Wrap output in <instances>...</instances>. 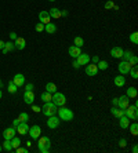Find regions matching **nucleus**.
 I'll use <instances>...</instances> for the list:
<instances>
[{
  "label": "nucleus",
  "instance_id": "25",
  "mask_svg": "<svg viewBox=\"0 0 138 153\" xmlns=\"http://www.w3.org/2000/svg\"><path fill=\"white\" fill-rule=\"evenodd\" d=\"M44 31L47 33H50V35H53V33L57 32V26L53 24V22H49V24H46L44 25Z\"/></svg>",
  "mask_w": 138,
  "mask_h": 153
},
{
  "label": "nucleus",
  "instance_id": "28",
  "mask_svg": "<svg viewBox=\"0 0 138 153\" xmlns=\"http://www.w3.org/2000/svg\"><path fill=\"white\" fill-rule=\"evenodd\" d=\"M46 91H47V92H50V94H54V92L57 91V86L50 82V83L46 84Z\"/></svg>",
  "mask_w": 138,
  "mask_h": 153
},
{
  "label": "nucleus",
  "instance_id": "17",
  "mask_svg": "<svg viewBox=\"0 0 138 153\" xmlns=\"http://www.w3.org/2000/svg\"><path fill=\"white\" fill-rule=\"evenodd\" d=\"M24 101L28 105H32L35 102V94H33V91H25L24 92Z\"/></svg>",
  "mask_w": 138,
  "mask_h": 153
},
{
  "label": "nucleus",
  "instance_id": "57",
  "mask_svg": "<svg viewBox=\"0 0 138 153\" xmlns=\"http://www.w3.org/2000/svg\"><path fill=\"white\" fill-rule=\"evenodd\" d=\"M49 1H55V0H49Z\"/></svg>",
  "mask_w": 138,
  "mask_h": 153
},
{
  "label": "nucleus",
  "instance_id": "18",
  "mask_svg": "<svg viewBox=\"0 0 138 153\" xmlns=\"http://www.w3.org/2000/svg\"><path fill=\"white\" fill-rule=\"evenodd\" d=\"M14 46H15V48H18V50H24L26 46V41L24 37H17L14 40Z\"/></svg>",
  "mask_w": 138,
  "mask_h": 153
},
{
  "label": "nucleus",
  "instance_id": "6",
  "mask_svg": "<svg viewBox=\"0 0 138 153\" xmlns=\"http://www.w3.org/2000/svg\"><path fill=\"white\" fill-rule=\"evenodd\" d=\"M28 134L31 135L32 139H38L39 137L42 135V128H40V126L35 124V126L29 127V131H28Z\"/></svg>",
  "mask_w": 138,
  "mask_h": 153
},
{
  "label": "nucleus",
  "instance_id": "37",
  "mask_svg": "<svg viewBox=\"0 0 138 153\" xmlns=\"http://www.w3.org/2000/svg\"><path fill=\"white\" fill-rule=\"evenodd\" d=\"M130 41L133 44H138V32H133L130 35Z\"/></svg>",
  "mask_w": 138,
  "mask_h": 153
},
{
  "label": "nucleus",
  "instance_id": "13",
  "mask_svg": "<svg viewBox=\"0 0 138 153\" xmlns=\"http://www.w3.org/2000/svg\"><path fill=\"white\" fill-rule=\"evenodd\" d=\"M130 105V98L127 95H122L119 97V102H118V108L120 109H126Z\"/></svg>",
  "mask_w": 138,
  "mask_h": 153
},
{
  "label": "nucleus",
  "instance_id": "35",
  "mask_svg": "<svg viewBox=\"0 0 138 153\" xmlns=\"http://www.w3.org/2000/svg\"><path fill=\"white\" fill-rule=\"evenodd\" d=\"M18 120L26 123V121H29V115H28L26 112H21V113H19V116H18Z\"/></svg>",
  "mask_w": 138,
  "mask_h": 153
},
{
  "label": "nucleus",
  "instance_id": "46",
  "mask_svg": "<svg viewBox=\"0 0 138 153\" xmlns=\"http://www.w3.org/2000/svg\"><path fill=\"white\" fill-rule=\"evenodd\" d=\"M32 110H33V112H36V113L42 112V109L39 108V106H36V105H33V106H32Z\"/></svg>",
  "mask_w": 138,
  "mask_h": 153
},
{
  "label": "nucleus",
  "instance_id": "2",
  "mask_svg": "<svg viewBox=\"0 0 138 153\" xmlns=\"http://www.w3.org/2000/svg\"><path fill=\"white\" fill-rule=\"evenodd\" d=\"M57 113H58V117L64 121H70V120H73V117H75L73 112L70 109L65 108V106H61V108L57 110Z\"/></svg>",
  "mask_w": 138,
  "mask_h": 153
},
{
  "label": "nucleus",
  "instance_id": "31",
  "mask_svg": "<svg viewBox=\"0 0 138 153\" xmlns=\"http://www.w3.org/2000/svg\"><path fill=\"white\" fill-rule=\"evenodd\" d=\"M11 145H13V150L14 149H17L18 146H21V139H19L18 137H14V138H11Z\"/></svg>",
  "mask_w": 138,
  "mask_h": 153
},
{
  "label": "nucleus",
  "instance_id": "56",
  "mask_svg": "<svg viewBox=\"0 0 138 153\" xmlns=\"http://www.w3.org/2000/svg\"><path fill=\"white\" fill-rule=\"evenodd\" d=\"M0 87H1V79H0Z\"/></svg>",
  "mask_w": 138,
  "mask_h": 153
},
{
  "label": "nucleus",
  "instance_id": "23",
  "mask_svg": "<svg viewBox=\"0 0 138 153\" xmlns=\"http://www.w3.org/2000/svg\"><path fill=\"white\" fill-rule=\"evenodd\" d=\"M111 112H112V115L115 116V117H118V119L124 115V109H120V108H118V106H113V108L111 109Z\"/></svg>",
  "mask_w": 138,
  "mask_h": 153
},
{
  "label": "nucleus",
  "instance_id": "39",
  "mask_svg": "<svg viewBox=\"0 0 138 153\" xmlns=\"http://www.w3.org/2000/svg\"><path fill=\"white\" fill-rule=\"evenodd\" d=\"M35 29H36V32H43V31H44V24H42V22L36 24Z\"/></svg>",
  "mask_w": 138,
  "mask_h": 153
},
{
  "label": "nucleus",
  "instance_id": "58",
  "mask_svg": "<svg viewBox=\"0 0 138 153\" xmlns=\"http://www.w3.org/2000/svg\"><path fill=\"white\" fill-rule=\"evenodd\" d=\"M1 149H3V146H0V150H1Z\"/></svg>",
  "mask_w": 138,
  "mask_h": 153
},
{
  "label": "nucleus",
  "instance_id": "55",
  "mask_svg": "<svg viewBox=\"0 0 138 153\" xmlns=\"http://www.w3.org/2000/svg\"><path fill=\"white\" fill-rule=\"evenodd\" d=\"M1 97H3V92H1V90H0V99H1Z\"/></svg>",
  "mask_w": 138,
  "mask_h": 153
},
{
  "label": "nucleus",
  "instance_id": "1",
  "mask_svg": "<svg viewBox=\"0 0 138 153\" xmlns=\"http://www.w3.org/2000/svg\"><path fill=\"white\" fill-rule=\"evenodd\" d=\"M39 142H38V146H39V150L42 153H49L50 152V148H51V139L49 137H39L38 138Z\"/></svg>",
  "mask_w": 138,
  "mask_h": 153
},
{
  "label": "nucleus",
  "instance_id": "20",
  "mask_svg": "<svg viewBox=\"0 0 138 153\" xmlns=\"http://www.w3.org/2000/svg\"><path fill=\"white\" fill-rule=\"evenodd\" d=\"M113 83L116 87H123L126 84V77L124 75H118V76L115 77V80H113Z\"/></svg>",
  "mask_w": 138,
  "mask_h": 153
},
{
  "label": "nucleus",
  "instance_id": "16",
  "mask_svg": "<svg viewBox=\"0 0 138 153\" xmlns=\"http://www.w3.org/2000/svg\"><path fill=\"white\" fill-rule=\"evenodd\" d=\"M68 52H69V55H70V57L77 58L80 54H82V50H80V47H76V46L73 44V46H70V47L68 48Z\"/></svg>",
  "mask_w": 138,
  "mask_h": 153
},
{
  "label": "nucleus",
  "instance_id": "5",
  "mask_svg": "<svg viewBox=\"0 0 138 153\" xmlns=\"http://www.w3.org/2000/svg\"><path fill=\"white\" fill-rule=\"evenodd\" d=\"M124 115L128 117V119H133V120H137L138 117V112H137V106L135 105H133V106H127L124 109Z\"/></svg>",
  "mask_w": 138,
  "mask_h": 153
},
{
  "label": "nucleus",
  "instance_id": "26",
  "mask_svg": "<svg viewBox=\"0 0 138 153\" xmlns=\"http://www.w3.org/2000/svg\"><path fill=\"white\" fill-rule=\"evenodd\" d=\"M40 99H42L43 102H51V99H53V94L47 92V91H44V92H42V95H40Z\"/></svg>",
  "mask_w": 138,
  "mask_h": 153
},
{
  "label": "nucleus",
  "instance_id": "36",
  "mask_svg": "<svg viewBox=\"0 0 138 153\" xmlns=\"http://www.w3.org/2000/svg\"><path fill=\"white\" fill-rule=\"evenodd\" d=\"M133 55H134V54H133V51L126 50V51H123V55H122V58H123L124 61H128V59H130Z\"/></svg>",
  "mask_w": 138,
  "mask_h": 153
},
{
  "label": "nucleus",
  "instance_id": "38",
  "mask_svg": "<svg viewBox=\"0 0 138 153\" xmlns=\"http://www.w3.org/2000/svg\"><path fill=\"white\" fill-rule=\"evenodd\" d=\"M128 127H130V131H131L133 135H137L138 134V124H137V123H133V124H130Z\"/></svg>",
  "mask_w": 138,
  "mask_h": 153
},
{
  "label": "nucleus",
  "instance_id": "52",
  "mask_svg": "<svg viewBox=\"0 0 138 153\" xmlns=\"http://www.w3.org/2000/svg\"><path fill=\"white\" fill-rule=\"evenodd\" d=\"M137 152H138V146L134 145V146H133V153H137Z\"/></svg>",
  "mask_w": 138,
  "mask_h": 153
},
{
  "label": "nucleus",
  "instance_id": "49",
  "mask_svg": "<svg viewBox=\"0 0 138 153\" xmlns=\"http://www.w3.org/2000/svg\"><path fill=\"white\" fill-rule=\"evenodd\" d=\"M18 124H19V120H18V117H17V119H14V120H13V126H14V127H17Z\"/></svg>",
  "mask_w": 138,
  "mask_h": 153
},
{
  "label": "nucleus",
  "instance_id": "11",
  "mask_svg": "<svg viewBox=\"0 0 138 153\" xmlns=\"http://www.w3.org/2000/svg\"><path fill=\"white\" fill-rule=\"evenodd\" d=\"M15 128H17V133H18L19 135H26L28 134V131H29L28 123H24V121H19V124Z\"/></svg>",
  "mask_w": 138,
  "mask_h": 153
},
{
  "label": "nucleus",
  "instance_id": "29",
  "mask_svg": "<svg viewBox=\"0 0 138 153\" xmlns=\"http://www.w3.org/2000/svg\"><path fill=\"white\" fill-rule=\"evenodd\" d=\"M17 91H18V87L14 84L13 80H10V82H8V92H10V94H15Z\"/></svg>",
  "mask_w": 138,
  "mask_h": 153
},
{
  "label": "nucleus",
  "instance_id": "24",
  "mask_svg": "<svg viewBox=\"0 0 138 153\" xmlns=\"http://www.w3.org/2000/svg\"><path fill=\"white\" fill-rule=\"evenodd\" d=\"M49 14H50V17L51 18H54V19H58V18H61V10H58L57 7H53L50 11H49Z\"/></svg>",
  "mask_w": 138,
  "mask_h": 153
},
{
  "label": "nucleus",
  "instance_id": "8",
  "mask_svg": "<svg viewBox=\"0 0 138 153\" xmlns=\"http://www.w3.org/2000/svg\"><path fill=\"white\" fill-rule=\"evenodd\" d=\"M59 123H61V119L58 117V116L53 115V116H49V120H47V126L49 128H57L59 126Z\"/></svg>",
  "mask_w": 138,
  "mask_h": 153
},
{
  "label": "nucleus",
  "instance_id": "9",
  "mask_svg": "<svg viewBox=\"0 0 138 153\" xmlns=\"http://www.w3.org/2000/svg\"><path fill=\"white\" fill-rule=\"evenodd\" d=\"M90 58H91V57L88 55L87 52H82V54H80L77 58H75V59L79 62L80 66H86L87 64H90Z\"/></svg>",
  "mask_w": 138,
  "mask_h": 153
},
{
  "label": "nucleus",
  "instance_id": "48",
  "mask_svg": "<svg viewBox=\"0 0 138 153\" xmlns=\"http://www.w3.org/2000/svg\"><path fill=\"white\" fill-rule=\"evenodd\" d=\"M17 37H18V36H17V33H15V32H11V33H10V39H11V40H15Z\"/></svg>",
  "mask_w": 138,
  "mask_h": 153
},
{
  "label": "nucleus",
  "instance_id": "43",
  "mask_svg": "<svg viewBox=\"0 0 138 153\" xmlns=\"http://www.w3.org/2000/svg\"><path fill=\"white\" fill-rule=\"evenodd\" d=\"M33 88H35V86L32 83H29V84H26L25 86V91H33Z\"/></svg>",
  "mask_w": 138,
  "mask_h": 153
},
{
  "label": "nucleus",
  "instance_id": "45",
  "mask_svg": "<svg viewBox=\"0 0 138 153\" xmlns=\"http://www.w3.org/2000/svg\"><path fill=\"white\" fill-rule=\"evenodd\" d=\"M90 61H93V64H98V61H100V57H98V55H95V57L90 58Z\"/></svg>",
  "mask_w": 138,
  "mask_h": 153
},
{
  "label": "nucleus",
  "instance_id": "19",
  "mask_svg": "<svg viewBox=\"0 0 138 153\" xmlns=\"http://www.w3.org/2000/svg\"><path fill=\"white\" fill-rule=\"evenodd\" d=\"M119 126L123 128V130L128 128V126H130V119H128L126 115H123L122 117H119Z\"/></svg>",
  "mask_w": 138,
  "mask_h": 153
},
{
  "label": "nucleus",
  "instance_id": "32",
  "mask_svg": "<svg viewBox=\"0 0 138 153\" xmlns=\"http://www.w3.org/2000/svg\"><path fill=\"white\" fill-rule=\"evenodd\" d=\"M97 66H98V70H107L108 66H109V64H108L107 61H98V64H97Z\"/></svg>",
  "mask_w": 138,
  "mask_h": 153
},
{
  "label": "nucleus",
  "instance_id": "27",
  "mask_svg": "<svg viewBox=\"0 0 138 153\" xmlns=\"http://www.w3.org/2000/svg\"><path fill=\"white\" fill-rule=\"evenodd\" d=\"M137 94H138V91H137V88H135V87H128V88H127V94H126V95L128 97V98H135V97H137Z\"/></svg>",
  "mask_w": 138,
  "mask_h": 153
},
{
  "label": "nucleus",
  "instance_id": "44",
  "mask_svg": "<svg viewBox=\"0 0 138 153\" xmlns=\"http://www.w3.org/2000/svg\"><path fill=\"white\" fill-rule=\"evenodd\" d=\"M119 145H120V148H126V145H127V141H126L124 138H122V139L119 141Z\"/></svg>",
  "mask_w": 138,
  "mask_h": 153
},
{
  "label": "nucleus",
  "instance_id": "34",
  "mask_svg": "<svg viewBox=\"0 0 138 153\" xmlns=\"http://www.w3.org/2000/svg\"><path fill=\"white\" fill-rule=\"evenodd\" d=\"M128 73L131 75L133 79H138V69H137V65L131 66V68H130V70H128Z\"/></svg>",
  "mask_w": 138,
  "mask_h": 153
},
{
  "label": "nucleus",
  "instance_id": "14",
  "mask_svg": "<svg viewBox=\"0 0 138 153\" xmlns=\"http://www.w3.org/2000/svg\"><path fill=\"white\" fill-rule=\"evenodd\" d=\"M13 82H14V84L19 88V87H22V86L25 84V76L21 75V73H17V75L13 77Z\"/></svg>",
  "mask_w": 138,
  "mask_h": 153
},
{
  "label": "nucleus",
  "instance_id": "47",
  "mask_svg": "<svg viewBox=\"0 0 138 153\" xmlns=\"http://www.w3.org/2000/svg\"><path fill=\"white\" fill-rule=\"evenodd\" d=\"M72 66H73V68H76V69H79V68H80V65H79V62H77L76 59L72 62Z\"/></svg>",
  "mask_w": 138,
  "mask_h": 153
},
{
  "label": "nucleus",
  "instance_id": "12",
  "mask_svg": "<svg viewBox=\"0 0 138 153\" xmlns=\"http://www.w3.org/2000/svg\"><path fill=\"white\" fill-rule=\"evenodd\" d=\"M15 134H17V128L14 127H8L6 128L4 131H3V137H4V139H11V138H14L15 137Z\"/></svg>",
  "mask_w": 138,
  "mask_h": 153
},
{
  "label": "nucleus",
  "instance_id": "40",
  "mask_svg": "<svg viewBox=\"0 0 138 153\" xmlns=\"http://www.w3.org/2000/svg\"><path fill=\"white\" fill-rule=\"evenodd\" d=\"M137 62H138V58L135 57V55H133L130 59H128V64L131 65V66H134V65H137Z\"/></svg>",
  "mask_w": 138,
  "mask_h": 153
},
{
  "label": "nucleus",
  "instance_id": "42",
  "mask_svg": "<svg viewBox=\"0 0 138 153\" xmlns=\"http://www.w3.org/2000/svg\"><path fill=\"white\" fill-rule=\"evenodd\" d=\"M15 152H17V153H28L29 150H28V148H21V146H18L17 149H15Z\"/></svg>",
  "mask_w": 138,
  "mask_h": 153
},
{
  "label": "nucleus",
  "instance_id": "33",
  "mask_svg": "<svg viewBox=\"0 0 138 153\" xmlns=\"http://www.w3.org/2000/svg\"><path fill=\"white\" fill-rule=\"evenodd\" d=\"M73 43H75L76 47H80V48H82L83 46H84V40H83V37H80V36H76L75 40H73Z\"/></svg>",
  "mask_w": 138,
  "mask_h": 153
},
{
  "label": "nucleus",
  "instance_id": "21",
  "mask_svg": "<svg viewBox=\"0 0 138 153\" xmlns=\"http://www.w3.org/2000/svg\"><path fill=\"white\" fill-rule=\"evenodd\" d=\"M123 48L122 47H113L112 50H111V55H112L113 58H122V55H123Z\"/></svg>",
  "mask_w": 138,
  "mask_h": 153
},
{
  "label": "nucleus",
  "instance_id": "53",
  "mask_svg": "<svg viewBox=\"0 0 138 153\" xmlns=\"http://www.w3.org/2000/svg\"><path fill=\"white\" fill-rule=\"evenodd\" d=\"M3 47H4V41L0 40V50H3Z\"/></svg>",
  "mask_w": 138,
  "mask_h": 153
},
{
  "label": "nucleus",
  "instance_id": "30",
  "mask_svg": "<svg viewBox=\"0 0 138 153\" xmlns=\"http://www.w3.org/2000/svg\"><path fill=\"white\" fill-rule=\"evenodd\" d=\"M3 149H4V150H7V152H11V150H13L11 141H10V139H4V142H3Z\"/></svg>",
  "mask_w": 138,
  "mask_h": 153
},
{
  "label": "nucleus",
  "instance_id": "51",
  "mask_svg": "<svg viewBox=\"0 0 138 153\" xmlns=\"http://www.w3.org/2000/svg\"><path fill=\"white\" fill-rule=\"evenodd\" d=\"M66 15H68V11H66V10L61 11V17H66Z\"/></svg>",
  "mask_w": 138,
  "mask_h": 153
},
{
  "label": "nucleus",
  "instance_id": "15",
  "mask_svg": "<svg viewBox=\"0 0 138 153\" xmlns=\"http://www.w3.org/2000/svg\"><path fill=\"white\" fill-rule=\"evenodd\" d=\"M39 19H40V22L44 24V25L51 22V17H50V14H49V11H40V13H39Z\"/></svg>",
  "mask_w": 138,
  "mask_h": 153
},
{
  "label": "nucleus",
  "instance_id": "50",
  "mask_svg": "<svg viewBox=\"0 0 138 153\" xmlns=\"http://www.w3.org/2000/svg\"><path fill=\"white\" fill-rule=\"evenodd\" d=\"M118 102H119V98H113V99H112L113 106H118Z\"/></svg>",
  "mask_w": 138,
  "mask_h": 153
},
{
  "label": "nucleus",
  "instance_id": "41",
  "mask_svg": "<svg viewBox=\"0 0 138 153\" xmlns=\"http://www.w3.org/2000/svg\"><path fill=\"white\" fill-rule=\"evenodd\" d=\"M113 6H115V3H113L112 0H108L107 3H105V8H107V10H111V8H113Z\"/></svg>",
  "mask_w": 138,
  "mask_h": 153
},
{
  "label": "nucleus",
  "instance_id": "22",
  "mask_svg": "<svg viewBox=\"0 0 138 153\" xmlns=\"http://www.w3.org/2000/svg\"><path fill=\"white\" fill-rule=\"evenodd\" d=\"M13 50H15V46H14V41H7L4 43V47H3V54H8V52H11Z\"/></svg>",
  "mask_w": 138,
  "mask_h": 153
},
{
  "label": "nucleus",
  "instance_id": "54",
  "mask_svg": "<svg viewBox=\"0 0 138 153\" xmlns=\"http://www.w3.org/2000/svg\"><path fill=\"white\" fill-rule=\"evenodd\" d=\"M26 146H28V148H31V146H32V143H31V141H28V142H26Z\"/></svg>",
  "mask_w": 138,
  "mask_h": 153
},
{
  "label": "nucleus",
  "instance_id": "7",
  "mask_svg": "<svg viewBox=\"0 0 138 153\" xmlns=\"http://www.w3.org/2000/svg\"><path fill=\"white\" fill-rule=\"evenodd\" d=\"M97 73H98V66H97V64L86 65V75H87V76H90V77L97 76Z\"/></svg>",
  "mask_w": 138,
  "mask_h": 153
},
{
  "label": "nucleus",
  "instance_id": "4",
  "mask_svg": "<svg viewBox=\"0 0 138 153\" xmlns=\"http://www.w3.org/2000/svg\"><path fill=\"white\" fill-rule=\"evenodd\" d=\"M51 102H53L54 105H57V106H65V103H66V97L64 95L62 92L55 91V92L53 94V99H51Z\"/></svg>",
  "mask_w": 138,
  "mask_h": 153
},
{
  "label": "nucleus",
  "instance_id": "3",
  "mask_svg": "<svg viewBox=\"0 0 138 153\" xmlns=\"http://www.w3.org/2000/svg\"><path fill=\"white\" fill-rule=\"evenodd\" d=\"M57 110H58V106L57 105H54L53 102H44L43 108H42V112H43L44 116H53L57 113Z\"/></svg>",
  "mask_w": 138,
  "mask_h": 153
},
{
  "label": "nucleus",
  "instance_id": "10",
  "mask_svg": "<svg viewBox=\"0 0 138 153\" xmlns=\"http://www.w3.org/2000/svg\"><path fill=\"white\" fill-rule=\"evenodd\" d=\"M130 68H131V65L128 64V61H122L119 64V66H118L120 75H127L128 70H130Z\"/></svg>",
  "mask_w": 138,
  "mask_h": 153
}]
</instances>
